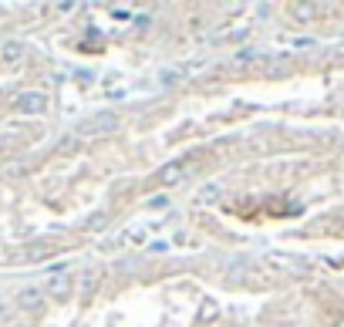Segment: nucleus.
Listing matches in <instances>:
<instances>
[{
  "instance_id": "f257e3e1",
  "label": "nucleus",
  "mask_w": 344,
  "mask_h": 327,
  "mask_svg": "<svg viewBox=\"0 0 344 327\" xmlns=\"http://www.w3.org/2000/svg\"><path fill=\"white\" fill-rule=\"evenodd\" d=\"M17 304L24 310H34V307H41V304H44V290L41 287H24L17 293Z\"/></svg>"
},
{
  "instance_id": "f03ea898",
  "label": "nucleus",
  "mask_w": 344,
  "mask_h": 327,
  "mask_svg": "<svg viewBox=\"0 0 344 327\" xmlns=\"http://www.w3.org/2000/svg\"><path fill=\"white\" fill-rule=\"evenodd\" d=\"M20 58H24V44H20V41H7V44L0 47V64L10 68V64H17Z\"/></svg>"
},
{
  "instance_id": "7ed1b4c3",
  "label": "nucleus",
  "mask_w": 344,
  "mask_h": 327,
  "mask_svg": "<svg viewBox=\"0 0 344 327\" xmlns=\"http://www.w3.org/2000/svg\"><path fill=\"white\" fill-rule=\"evenodd\" d=\"M20 108L24 112H44V95H24L20 98Z\"/></svg>"
},
{
  "instance_id": "20e7f679",
  "label": "nucleus",
  "mask_w": 344,
  "mask_h": 327,
  "mask_svg": "<svg viewBox=\"0 0 344 327\" xmlns=\"http://www.w3.org/2000/svg\"><path fill=\"white\" fill-rule=\"evenodd\" d=\"M175 175H179V165H169V169L159 172V179H162V182H175Z\"/></svg>"
}]
</instances>
